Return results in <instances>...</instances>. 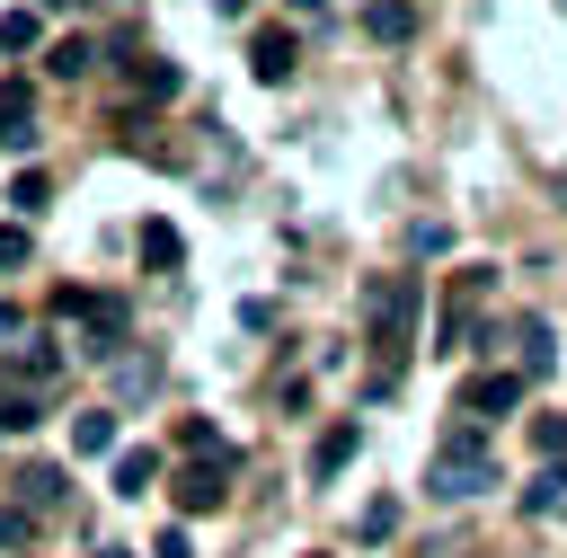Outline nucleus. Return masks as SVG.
I'll list each match as a JSON object with an SVG mask.
<instances>
[{
  "label": "nucleus",
  "instance_id": "obj_15",
  "mask_svg": "<svg viewBox=\"0 0 567 558\" xmlns=\"http://www.w3.org/2000/svg\"><path fill=\"white\" fill-rule=\"evenodd\" d=\"M89 62H97V53H89L80 35H62V44L44 53V71H53V80H89Z\"/></svg>",
  "mask_w": 567,
  "mask_h": 558
},
{
  "label": "nucleus",
  "instance_id": "obj_6",
  "mask_svg": "<svg viewBox=\"0 0 567 558\" xmlns=\"http://www.w3.org/2000/svg\"><path fill=\"white\" fill-rule=\"evenodd\" d=\"M549 363H558V328H549L540 310H523V319H514V372H523V381H540Z\"/></svg>",
  "mask_w": 567,
  "mask_h": 558
},
{
  "label": "nucleus",
  "instance_id": "obj_9",
  "mask_svg": "<svg viewBox=\"0 0 567 558\" xmlns=\"http://www.w3.org/2000/svg\"><path fill=\"white\" fill-rule=\"evenodd\" d=\"M354 443H363V425H354V416H337V425L310 443V478H337V469L354 461Z\"/></svg>",
  "mask_w": 567,
  "mask_h": 558
},
{
  "label": "nucleus",
  "instance_id": "obj_8",
  "mask_svg": "<svg viewBox=\"0 0 567 558\" xmlns=\"http://www.w3.org/2000/svg\"><path fill=\"white\" fill-rule=\"evenodd\" d=\"M292 62H301V44H292L284 27H257V44H248V71H257L266 89H284V80H292Z\"/></svg>",
  "mask_w": 567,
  "mask_h": 558
},
{
  "label": "nucleus",
  "instance_id": "obj_28",
  "mask_svg": "<svg viewBox=\"0 0 567 558\" xmlns=\"http://www.w3.org/2000/svg\"><path fill=\"white\" fill-rule=\"evenodd\" d=\"M97 558H133V549H97Z\"/></svg>",
  "mask_w": 567,
  "mask_h": 558
},
{
  "label": "nucleus",
  "instance_id": "obj_19",
  "mask_svg": "<svg viewBox=\"0 0 567 558\" xmlns=\"http://www.w3.org/2000/svg\"><path fill=\"white\" fill-rule=\"evenodd\" d=\"M532 443H540L549 469H567V416H532Z\"/></svg>",
  "mask_w": 567,
  "mask_h": 558
},
{
  "label": "nucleus",
  "instance_id": "obj_5",
  "mask_svg": "<svg viewBox=\"0 0 567 558\" xmlns=\"http://www.w3.org/2000/svg\"><path fill=\"white\" fill-rule=\"evenodd\" d=\"M523 390H532L523 372H470V381H461V399H452V416H478V425H487V416H514V407H523Z\"/></svg>",
  "mask_w": 567,
  "mask_h": 558
},
{
  "label": "nucleus",
  "instance_id": "obj_17",
  "mask_svg": "<svg viewBox=\"0 0 567 558\" xmlns=\"http://www.w3.org/2000/svg\"><path fill=\"white\" fill-rule=\"evenodd\" d=\"M44 195H53L44 168H18V177H9V204H18V213H44Z\"/></svg>",
  "mask_w": 567,
  "mask_h": 558
},
{
  "label": "nucleus",
  "instance_id": "obj_3",
  "mask_svg": "<svg viewBox=\"0 0 567 558\" xmlns=\"http://www.w3.org/2000/svg\"><path fill=\"white\" fill-rule=\"evenodd\" d=\"M496 292V266H452L443 283V319H434V354H470L478 345V310Z\"/></svg>",
  "mask_w": 567,
  "mask_h": 558
},
{
  "label": "nucleus",
  "instance_id": "obj_30",
  "mask_svg": "<svg viewBox=\"0 0 567 558\" xmlns=\"http://www.w3.org/2000/svg\"><path fill=\"white\" fill-rule=\"evenodd\" d=\"M44 9H71V0H44Z\"/></svg>",
  "mask_w": 567,
  "mask_h": 558
},
{
  "label": "nucleus",
  "instance_id": "obj_24",
  "mask_svg": "<svg viewBox=\"0 0 567 558\" xmlns=\"http://www.w3.org/2000/svg\"><path fill=\"white\" fill-rule=\"evenodd\" d=\"M390 531H399V505H390V496H381V505H363V540H390Z\"/></svg>",
  "mask_w": 567,
  "mask_h": 558
},
{
  "label": "nucleus",
  "instance_id": "obj_27",
  "mask_svg": "<svg viewBox=\"0 0 567 558\" xmlns=\"http://www.w3.org/2000/svg\"><path fill=\"white\" fill-rule=\"evenodd\" d=\"M27 540V514H0V549H18Z\"/></svg>",
  "mask_w": 567,
  "mask_h": 558
},
{
  "label": "nucleus",
  "instance_id": "obj_4",
  "mask_svg": "<svg viewBox=\"0 0 567 558\" xmlns=\"http://www.w3.org/2000/svg\"><path fill=\"white\" fill-rule=\"evenodd\" d=\"M230 469H239L230 443H221V452H195V461L177 469V514H213V505L230 496Z\"/></svg>",
  "mask_w": 567,
  "mask_h": 558
},
{
  "label": "nucleus",
  "instance_id": "obj_14",
  "mask_svg": "<svg viewBox=\"0 0 567 558\" xmlns=\"http://www.w3.org/2000/svg\"><path fill=\"white\" fill-rule=\"evenodd\" d=\"M159 478V452H115V496H142Z\"/></svg>",
  "mask_w": 567,
  "mask_h": 558
},
{
  "label": "nucleus",
  "instance_id": "obj_16",
  "mask_svg": "<svg viewBox=\"0 0 567 558\" xmlns=\"http://www.w3.org/2000/svg\"><path fill=\"white\" fill-rule=\"evenodd\" d=\"M133 97H177V62H133Z\"/></svg>",
  "mask_w": 567,
  "mask_h": 558
},
{
  "label": "nucleus",
  "instance_id": "obj_20",
  "mask_svg": "<svg viewBox=\"0 0 567 558\" xmlns=\"http://www.w3.org/2000/svg\"><path fill=\"white\" fill-rule=\"evenodd\" d=\"M27 44H35V9H9L0 18V53H27Z\"/></svg>",
  "mask_w": 567,
  "mask_h": 558
},
{
  "label": "nucleus",
  "instance_id": "obj_18",
  "mask_svg": "<svg viewBox=\"0 0 567 558\" xmlns=\"http://www.w3.org/2000/svg\"><path fill=\"white\" fill-rule=\"evenodd\" d=\"M558 496H567V469H540V478L523 487V514H558Z\"/></svg>",
  "mask_w": 567,
  "mask_h": 558
},
{
  "label": "nucleus",
  "instance_id": "obj_12",
  "mask_svg": "<svg viewBox=\"0 0 567 558\" xmlns=\"http://www.w3.org/2000/svg\"><path fill=\"white\" fill-rule=\"evenodd\" d=\"M71 452H115V407H89V416H71Z\"/></svg>",
  "mask_w": 567,
  "mask_h": 558
},
{
  "label": "nucleus",
  "instance_id": "obj_10",
  "mask_svg": "<svg viewBox=\"0 0 567 558\" xmlns=\"http://www.w3.org/2000/svg\"><path fill=\"white\" fill-rule=\"evenodd\" d=\"M363 27H372L381 44H408V35H416V0H372V9H363Z\"/></svg>",
  "mask_w": 567,
  "mask_h": 558
},
{
  "label": "nucleus",
  "instance_id": "obj_22",
  "mask_svg": "<svg viewBox=\"0 0 567 558\" xmlns=\"http://www.w3.org/2000/svg\"><path fill=\"white\" fill-rule=\"evenodd\" d=\"M27 257H35V239H27V230H18V221H0V275H18V266H27Z\"/></svg>",
  "mask_w": 567,
  "mask_h": 558
},
{
  "label": "nucleus",
  "instance_id": "obj_29",
  "mask_svg": "<svg viewBox=\"0 0 567 558\" xmlns=\"http://www.w3.org/2000/svg\"><path fill=\"white\" fill-rule=\"evenodd\" d=\"M221 9H230V18H239V9H248V0H221Z\"/></svg>",
  "mask_w": 567,
  "mask_h": 558
},
{
  "label": "nucleus",
  "instance_id": "obj_11",
  "mask_svg": "<svg viewBox=\"0 0 567 558\" xmlns=\"http://www.w3.org/2000/svg\"><path fill=\"white\" fill-rule=\"evenodd\" d=\"M177 257H186V239H177V221H142V266H151V275H168Z\"/></svg>",
  "mask_w": 567,
  "mask_h": 558
},
{
  "label": "nucleus",
  "instance_id": "obj_26",
  "mask_svg": "<svg viewBox=\"0 0 567 558\" xmlns=\"http://www.w3.org/2000/svg\"><path fill=\"white\" fill-rule=\"evenodd\" d=\"M151 558H195V549H186V531H177V523H168V531H159V540H151Z\"/></svg>",
  "mask_w": 567,
  "mask_h": 558
},
{
  "label": "nucleus",
  "instance_id": "obj_25",
  "mask_svg": "<svg viewBox=\"0 0 567 558\" xmlns=\"http://www.w3.org/2000/svg\"><path fill=\"white\" fill-rule=\"evenodd\" d=\"M408 248H416V257H434V248H452V230H443V221H416V230H408Z\"/></svg>",
  "mask_w": 567,
  "mask_h": 558
},
{
  "label": "nucleus",
  "instance_id": "obj_23",
  "mask_svg": "<svg viewBox=\"0 0 567 558\" xmlns=\"http://www.w3.org/2000/svg\"><path fill=\"white\" fill-rule=\"evenodd\" d=\"M53 372H62V354H53V345H35V354H18V381H53Z\"/></svg>",
  "mask_w": 567,
  "mask_h": 558
},
{
  "label": "nucleus",
  "instance_id": "obj_1",
  "mask_svg": "<svg viewBox=\"0 0 567 558\" xmlns=\"http://www.w3.org/2000/svg\"><path fill=\"white\" fill-rule=\"evenodd\" d=\"M416 301H425V283H416V275H372V283H363L372 399H381V390H399V363H408V345H416Z\"/></svg>",
  "mask_w": 567,
  "mask_h": 558
},
{
  "label": "nucleus",
  "instance_id": "obj_21",
  "mask_svg": "<svg viewBox=\"0 0 567 558\" xmlns=\"http://www.w3.org/2000/svg\"><path fill=\"white\" fill-rule=\"evenodd\" d=\"M35 425V399L27 390H0V434H27Z\"/></svg>",
  "mask_w": 567,
  "mask_h": 558
},
{
  "label": "nucleus",
  "instance_id": "obj_2",
  "mask_svg": "<svg viewBox=\"0 0 567 558\" xmlns=\"http://www.w3.org/2000/svg\"><path fill=\"white\" fill-rule=\"evenodd\" d=\"M487 487H496V443H487L478 416H452L443 443H434V461H425V496L461 505V496H487Z\"/></svg>",
  "mask_w": 567,
  "mask_h": 558
},
{
  "label": "nucleus",
  "instance_id": "obj_13",
  "mask_svg": "<svg viewBox=\"0 0 567 558\" xmlns=\"http://www.w3.org/2000/svg\"><path fill=\"white\" fill-rule=\"evenodd\" d=\"M18 496H27V505H62V496H71V478H62L53 461H35V469H18Z\"/></svg>",
  "mask_w": 567,
  "mask_h": 558
},
{
  "label": "nucleus",
  "instance_id": "obj_7",
  "mask_svg": "<svg viewBox=\"0 0 567 558\" xmlns=\"http://www.w3.org/2000/svg\"><path fill=\"white\" fill-rule=\"evenodd\" d=\"M35 142V80H0V151Z\"/></svg>",
  "mask_w": 567,
  "mask_h": 558
}]
</instances>
